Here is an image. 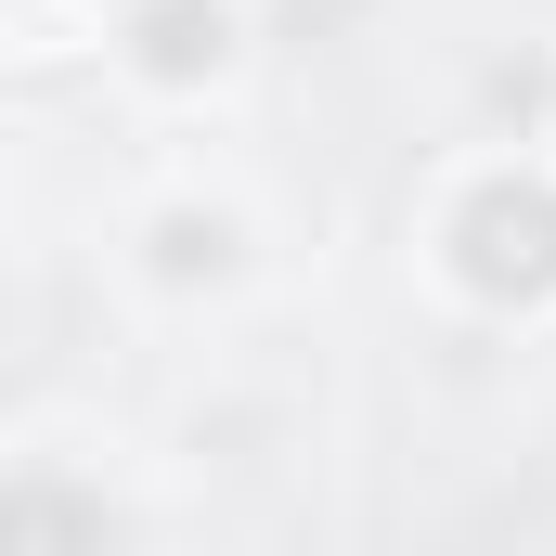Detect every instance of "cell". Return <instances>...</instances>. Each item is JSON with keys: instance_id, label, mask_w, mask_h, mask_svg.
<instances>
[{"instance_id": "obj_4", "label": "cell", "mask_w": 556, "mask_h": 556, "mask_svg": "<svg viewBox=\"0 0 556 556\" xmlns=\"http://www.w3.org/2000/svg\"><path fill=\"white\" fill-rule=\"evenodd\" d=\"M376 0H285V39H350Z\"/></svg>"}, {"instance_id": "obj_2", "label": "cell", "mask_w": 556, "mask_h": 556, "mask_svg": "<svg viewBox=\"0 0 556 556\" xmlns=\"http://www.w3.org/2000/svg\"><path fill=\"white\" fill-rule=\"evenodd\" d=\"M117 65L142 91H220L247 65V13L233 0H130L117 13Z\"/></svg>"}, {"instance_id": "obj_1", "label": "cell", "mask_w": 556, "mask_h": 556, "mask_svg": "<svg viewBox=\"0 0 556 556\" xmlns=\"http://www.w3.org/2000/svg\"><path fill=\"white\" fill-rule=\"evenodd\" d=\"M440 273L479 311H544L556 298V168H531V155L466 168L453 207H440Z\"/></svg>"}, {"instance_id": "obj_3", "label": "cell", "mask_w": 556, "mask_h": 556, "mask_svg": "<svg viewBox=\"0 0 556 556\" xmlns=\"http://www.w3.org/2000/svg\"><path fill=\"white\" fill-rule=\"evenodd\" d=\"M142 273L168 285V298H207V285L247 273V220H233V207H207V194H168V207L142 220Z\"/></svg>"}]
</instances>
